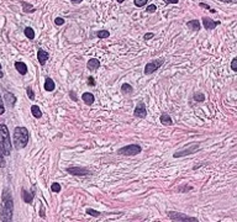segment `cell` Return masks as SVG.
Wrapping results in <instances>:
<instances>
[{"instance_id":"1","label":"cell","mask_w":237,"mask_h":222,"mask_svg":"<svg viewBox=\"0 0 237 222\" xmlns=\"http://www.w3.org/2000/svg\"><path fill=\"white\" fill-rule=\"evenodd\" d=\"M1 211H0V219L1 221L7 222L12 220V211H14V202H12V195L10 190L6 188L2 191L1 197Z\"/></svg>"},{"instance_id":"2","label":"cell","mask_w":237,"mask_h":222,"mask_svg":"<svg viewBox=\"0 0 237 222\" xmlns=\"http://www.w3.org/2000/svg\"><path fill=\"white\" fill-rule=\"evenodd\" d=\"M30 133L25 127H15L14 130V144L16 149H22L27 146Z\"/></svg>"},{"instance_id":"3","label":"cell","mask_w":237,"mask_h":222,"mask_svg":"<svg viewBox=\"0 0 237 222\" xmlns=\"http://www.w3.org/2000/svg\"><path fill=\"white\" fill-rule=\"evenodd\" d=\"M0 146L4 149L5 156H10L11 153V141H10V133L6 125L0 124Z\"/></svg>"},{"instance_id":"4","label":"cell","mask_w":237,"mask_h":222,"mask_svg":"<svg viewBox=\"0 0 237 222\" xmlns=\"http://www.w3.org/2000/svg\"><path fill=\"white\" fill-rule=\"evenodd\" d=\"M142 148L141 146L138 144H129V146H125L122 148H120L117 151L119 154H122V156H136L138 153H141Z\"/></svg>"},{"instance_id":"5","label":"cell","mask_w":237,"mask_h":222,"mask_svg":"<svg viewBox=\"0 0 237 222\" xmlns=\"http://www.w3.org/2000/svg\"><path fill=\"white\" fill-rule=\"evenodd\" d=\"M164 63V59L163 58H159V59H154V61H151L149 63L146 64V67H145V74H152V73H154L157 69H159L161 67H162V64Z\"/></svg>"},{"instance_id":"6","label":"cell","mask_w":237,"mask_h":222,"mask_svg":"<svg viewBox=\"0 0 237 222\" xmlns=\"http://www.w3.org/2000/svg\"><path fill=\"white\" fill-rule=\"evenodd\" d=\"M168 217L173 221H198V219L195 217H190L188 215H184L182 212H175V211L168 212Z\"/></svg>"},{"instance_id":"7","label":"cell","mask_w":237,"mask_h":222,"mask_svg":"<svg viewBox=\"0 0 237 222\" xmlns=\"http://www.w3.org/2000/svg\"><path fill=\"white\" fill-rule=\"evenodd\" d=\"M67 172L75 177H85V175L90 174V170L87 168H83V167H69L67 168Z\"/></svg>"},{"instance_id":"8","label":"cell","mask_w":237,"mask_h":222,"mask_svg":"<svg viewBox=\"0 0 237 222\" xmlns=\"http://www.w3.org/2000/svg\"><path fill=\"white\" fill-rule=\"evenodd\" d=\"M199 149V144L198 143H194V144H192L189 148H185V149H183V151H179V152H177V153H174L173 154V157L174 158H179V157H184V156H188V154H193L195 151H198Z\"/></svg>"},{"instance_id":"9","label":"cell","mask_w":237,"mask_h":222,"mask_svg":"<svg viewBox=\"0 0 237 222\" xmlns=\"http://www.w3.org/2000/svg\"><path fill=\"white\" fill-rule=\"evenodd\" d=\"M134 115L136 117H140V119H145L147 116V109H146V105L143 102H140L137 106H136L135 111H134Z\"/></svg>"},{"instance_id":"10","label":"cell","mask_w":237,"mask_h":222,"mask_svg":"<svg viewBox=\"0 0 237 222\" xmlns=\"http://www.w3.org/2000/svg\"><path fill=\"white\" fill-rule=\"evenodd\" d=\"M203 25L206 30H214L217 25H220V21H214L210 17H203Z\"/></svg>"},{"instance_id":"11","label":"cell","mask_w":237,"mask_h":222,"mask_svg":"<svg viewBox=\"0 0 237 222\" xmlns=\"http://www.w3.org/2000/svg\"><path fill=\"white\" fill-rule=\"evenodd\" d=\"M37 58H38V62L41 65H45V63L48 61V58H50V54L46 52V51H43V50H38V52H37Z\"/></svg>"},{"instance_id":"12","label":"cell","mask_w":237,"mask_h":222,"mask_svg":"<svg viewBox=\"0 0 237 222\" xmlns=\"http://www.w3.org/2000/svg\"><path fill=\"white\" fill-rule=\"evenodd\" d=\"M187 26H188L190 30H193V31H199V30H200V27H201V25H200L199 20H190V21H188Z\"/></svg>"},{"instance_id":"13","label":"cell","mask_w":237,"mask_h":222,"mask_svg":"<svg viewBox=\"0 0 237 222\" xmlns=\"http://www.w3.org/2000/svg\"><path fill=\"white\" fill-rule=\"evenodd\" d=\"M55 88H56V85H55L53 79L46 78V80H45V90H46V92H53Z\"/></svg>"},{"instance_id":"14","label":"cell","mask_w":237,"mask_h":222,"mask_svg":"<svg viewBox=\"0 0 237 222\" xmlns=\"http://www.w3.org/2000/svg\"><path fill=\"white\" fill-rule=\"evenodd\" d=\"M22 200L26 202V204H32L34 201V194L29 192L27 190L22 189Z\"/></svg>"},{"instance_id":"15","label":"cell","mask_w":237,"mask_h":222,"mask_svg":"<svg viewBox=\"0 0 237 222\" xmlns=\"http://www.w3.org/2000/svg\"><path fill=\"white\" fill-rule=\"evenodd\" d=\"M99 67H100L99 59H97V58H92V59L88 61V68H89L90 70H97V69H99Z\"/></svg>"},{"instance_id":"16","label":"cell","mask_w":237,"mask_h":222,"mask_svg":"<svg viewBox=\"0 0 237 222\" xmlns=\"http://www.w3.org/2000/svg\"><path fill=\"white\" fill-rule=\"evenodd\" d=\"M82 99H83V101H84L85 104H88V105H92V104H94V101H95V97H94V95H93L92 93H84V94L82 95Z\"/></svg>"},{"instance_id":"17","label":"cell","mask_w":237,"mask_h":222,"mask_svg":"<svg viewBox=\"0 0 237 222\" xmlns=\"http://www.w3.org/2000/svg\"><path fill=\"white\" fill-rule=\"evenodd\" d=\"M15 68H16V70H17L21 75H25V74L27 73V67H26V64L22 63V62H16V63H15Z\"/></svg>"},{"instance_id":"18","label":"cell","mask_w":237,"mask_h":222,"mask_svg":"<svg viewBox=\"0 0 237 222\" xmlns=\"http://www.w3.org/2000/svg\"><path fill=\"white\" fill-rule=\"evenodd\" d=\"M161 124H163L164 126H172L173 125V120L168 114H162L161 115Z\"/></svg>"},{"instance_id":"19","label":"cell","mask_w":237,"mask_h":222,"mask_svg":"<svg viewBox=\"0 0 237 222\" xmlns=\"http://www.w3.org/2000/svg\"><path fill=\"white\" fill-rule=\"evenodd\" d=\"M21 6H22L24 12H26V14H27V12H35V11H36V9H35L31 4H29V2L21 1Z\"/></svg>"},{"instance_id":"20","label":"cell","mask_w":237,"mask_h":222,"mask_svg":"<svg viewBox=\"0 0 237 222\" xmlns=\"http://www.w3.org/2000/svg\"><path fill=\"white\" fill-rule=\"evenodd\" d=\"M121 93H122V94H132V93H134V88H132L130 84L125 83V84L121 85Z\"/></svg>"},{"instance_id":"21","label":"cell","mask_w":237,"mask_h":222,"mask_svg":"<svg viewBox=\"0 0 237 222\" xmlns=\"http://www.w3.org/2000/svg\"><path fill=\"white\" fill-rule=\"evenodd\" d=\"M31 112H32L34 117H36V119H40L42 116V111L40 110V107L37 105H32L31 106Z\"/></svg>"},{"instance_id":"22","label":"cell","mask_w":237,"mask_h":222,"mask_svg":"<svg viewBox=\"0 0 237 222\" xmlns=\"http://www.w3.org/2000/svg\"><path fill=\"white\" fill-rule=\"evenodd\" d=\"M24 32H25L27 38H30V40H34L35 38V31L32 27H25V31Z\"/></svg>"},{"instance_id":"23","label":"cell","mask_w":237,"mask_h":222,"mask_svg":"<svg viewBox=\"0 0 237 222\" xmlns=\"http://www.w3.org/2000/svg\"><path fill=\"white\" fill-rule=\"evenodd\" d=\"M97 36H98L99 38H107V37L110 36V32L106 31V30H100V31L97 32Z\"/></svg>"},{"instance_id":"24","label":"cell","mask_w":237,"mask_h":222,"mask_svg":"<svg viewBox=\"0 0 237 222\" xmlns=\"http://www.w3.org/2000/svg\"><path fill=\"white\" fill-rule=\"evenodd\" d=\"M5 153H4V149L2 147L0 146V168H4L5 167Z\"/></svg>"},{"instance_id":"25","label":"cell","mask_w":237,"mask_h":222,"mask_svg":"<svg viewBox=\"0 0 237 222\" xmlns=\"http://www.w3.org/2000/svg\"><path fill=\"white\" fill-rule=\"evenodd\" d=\"M87 214L90 215V216H93V217H99V216H100V212L97 211V210H94V209H87Z\"/></svg>"},{"instance_id":"26","label":"cell","mask_w":237,"mask_h":222,"mask_svg":"<svg viewBox=\"0 0 237 222\" xmlns=\"http://www.w3.org/2000/svg\"><path fill=\"white\" fill-rule=\"evenodd\" d=\"M51 190L53 191V192H59V191H61V185H59L58 183H53V184L51 185Z\"/></svg>"},{"instance_id":"27","label":"cell","mask_w":237,"mask_h":222,"mask_svg":"<svg viewBox=\"0 0 237 222\" xmlns=\"http://www.w3.org/2000/svg\"><path fill=\"white\" fill-rule=\"evenodd\" d=\"M134 4H135L137 7H142L143 5L147 4V0H134Z\"/></svg>"},{"instance_id":"28","label":"cell","mask_w":237,"mask_h":222,"mask_svg":"<svg viewBox=\"0 0 237 222\" xmlns=\"http://www.w3.org/2000/svg\"><path fill=\"white\" fill-rule=\"evenodd\" d=\"M64 19L63 17H56L55 19V24L57 25V26H62V25H64Z\"/></svg>"},{"instance_id":"29","label":"cell","mask_w":237,"mask_h":222,"mask_svg":"<svg viewBox=\"0 0 237 222\" xmlns=\"http://www.w3.org/2000/svg\"><path fill=\"white\" fill-rule=\"evenodd\" d=\"M156 10H157V6H156L154 4L148 5V6H147V9H146V11H147V12H149V14H151V12H154Z\"/></svg>"},{"instance_id":"30","label":"cell","mask_w":237,"mask_h":222,"mask_svg":"<svg viewBox=\"0 0 237 222\" xmlns=\"http://www.w3.org/2000/svg\"><path fill=\"white\" fill-rule=\"evenodd\" d=\"M194 100L201 102V101L205 100V95H204V94H195V95H194Z\"/></svg>"},{"instance_id":"31","label":"cell","mask_w":237,"mask_h":222,"mask_svg":"<svg viewBox=\"0 0 237 222\" xmlns=\"http://www.w3.org/2000/svg\"><path fill=\"white\" fill-rule=\"evenodd\" d=\"M26 92H27V96H29V97H30V99H31V100H34V99H35L34 90H32V89H31V88H30V87H29V88H27V89H26Z\"/></svg>"},{"instance_id":"32","label":"cell","mask_w":237,"mask_h":222,"mask_svg":"<svg viewBox=\"0 0 237 222\" xmlns=\"http://www.w3.org/2000/svg\"><path fill=\"white\" fill-rule=\"evenodd\" d=\"M231 69H232L234 72L237 70V58H234V59H232V62H231Z\"/></svg>"},{"instance_id":"33","label":"cell","mask_w":237,"mask_h":222,"mask_svg":"<svg viewBox=\"0 0 237 222\" xmlns=\"http://www.w3.org/2000/svg\"><path fill=\"white\" fill-rule=\"evenodd\" d=\"M88 85L95 87V79H94L93 77H89V78H88Z\"/></svg>"},{"instance_id":"34","label":"cell","mask_w":237,"mask_h":222,"mask_svg":"<svg viewBox=\"0 0 237 222\" xmlns=\"http://www.w3.org/2000/svg\"><path fill=\"white\" fill-rule=\"evenodd\" d=\"M5 112V106L2 104V99H1V95H0V115H2Z\"/></svg>"},{"instance_id":"35","label":"cell","mask_w":237,"mask_h":222,"mask_svg":"<svg viewBox=\"0 0 237 222\" xmlns=\"http://www.w3.org/2000/svg\"><path fill=\"white\" fill-rule=\"evenodd\" d=\"M153 36H154V33H152V32H147V33L145 35V40H146V41H147V40H151Z\"/></svg>"},{"instance_id":"36","label":"cell","mask_w":237,"mask_h":222,"mask_svg":"<svg viewBox=\"0 0 237 222\" xmlns=\"http://www.w3.org/2000/svg\"><path fill=\"white\" fill-rule=\"evenodd\" d=\"M40 216L42 217V219H45V207H43V205L41 204V210H40Z\"/></svg>"},{"instance_id":"37","label":"cell","mask_w":237,"mask_h":222,"mask_svg":"<svg viewBox=\"0 0 237 222\" xmlns=\"http://www.w3.org/2000/svg\"><path fill=\"white\" fill-rule=\"evenodd\" d=\"M199 5H200L201 7H204V9H207V10H211V7H210L209 5H206V4H204V2H200Z\"/></svg>"},{"instance_id":"38","label":"cell","mask_w":237,"mask_h":222,"mask_svg":"<svg viewBox=\"0 0 237 222\" xmlns=\"http://www.w3.org/2000/svg\"><path fill=\"white\" fill-rule=\"evenodd\" d=\"M166 2H168V4H177L179 0H164Z\"/></svg>"},{"instance_id":"39","label":"cell","mask_w":237,"mask_h":222,"mask_svg":"<svg viewBox=\"0 0 237 222\" xmlns=\"http://www.w3.org/2000/svg\"><path fill=\"white\" fill-rule=\"evenodd\" d=\"M69 95H70V97H72L74 101H77V96L74 95V92H70V93H69Z\"/></svg>"},{"instance_id":"40","label":"cell","mask_w":237,"mask_h":222,"mask_svg":"<svg viewBox=\"0 0 237 222\" xmlns=\"http://www.w3.org/2000/svg\"><path fill=\"white\" fill-rule=\"evenodd\" d=\"M70 1H72L73 4H79V2H82L83 0H70Z\"/></svg>"},{"instance_id":"41","label":"cell","mask_w":237,"mask_h":222,"mask_svg":"<svg viewBox=\"0 0 237 222\" xmlns=\"http://www.w3.org/2000/svg\"><path fill=\"white\" fill-rule=\"evenodd\" d=\"M4 77V73H2V68H1V64H0V78Z\"/></svg>"},{"instance_id":"42","label":"cell","mask_w":237,"mask_h":222,"mask_svg":"<svg viewBox=\"0 0 237 222\" xmlns=\"http://www.w3.org/2000/svg\"><path fill=\"white\" fill-rule=\"evenodd\" d=\"M221 1H224V2H232V0H221Z\"/></svg>"},{"instance_id":"43","label":"cell","mask_w":237,"mask_h":222,"mask_svg":"<svg viewBox=\"0 0 237 222\" xmlns=\"http://www.w3.org/2000/svg\"><path fill=\"white\" fill-rule=\"evenodd\" d=\"M117 1H119V2H124L125 0H117Z\"/></svg>"}]
</instances>
